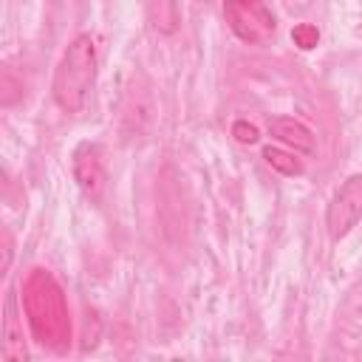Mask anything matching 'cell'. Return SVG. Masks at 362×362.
<instances>
[{"instance_id": "6da1fadb", "label": "cell", "mask_w": 362, "mask_h": 362, "mask_svg": "<svg viewBox=\"0 0 362 362\" xmlns=\"http://www.w3.org/2000/svg\"><path fill=\"white\" fill-rule=\"evenodd\" d=\"M23 305L31 334L40 345L51 351H65L71 345V314L65 294L51 272L34 269L23 283Z\"/></svg>"}, {"instance_id": "7a4b0ae2", "label": "cell", "mask_w": 362, "mask_h": 362, "mask_svg": "<svg viewBox=\"0 0 362 362\" xmlns=\"http://www.w3.org/2000/svg\"><path fill=\"white\" fill-rule=\"evenodd\" d=\"M93 82H96V42L90 34H79L65 48L54 71V82H51L54 102L65 113H79L93 90Z\"/></svg>"}, {"instance_id": "3957f363", "label": "cell", "mask_w": 362, "mask_h": 362, "mask_svg": "<svg viewBox=\"0 0 362 362\" xmlns=\"http://www.w3.org/2000/svg\"><path fill=\"white\" fill-rule=\"evenodd\" d=\"M223 14L235 37L249 45H260L272 40L277 23L266 0H223Z\"/></svg>"}, {"instance_id": "277c9868", "label": "cell", "mask_w": 362, "mask_h": 362, "mask_svg": "<svg viewBox=\"0 0 362 362\" xmlns=\"http://www.w3.org/2000/svg\"><path fill=\"white\" fill-rule=\"evenodd\" d=\"M359 218H362V173H354L351 178L342 181V187L334 192L325 209V226L331 240L345 238Z\"/></svg>"}, {"instance_id": "5b68a950", "label": "cell", "mask_w": 362, "mask_h": 362, "mask_svg": "<svg viewBox=\"0 0 362 362\" xmlns=\"http://www.w3.org/2000/svg\"><path fill=\"white\" fill-rule=\"evenodd\" d=\"M74 178L79 184V189L90 198V201H99L102 198V189H105V161H102V150L99 144H79L74 150Z\"/></svg>"}, {"instance_id": "8992f818", "label": "cell", "mask_w": 362, "mask_h": 362, "mask_svg": "<svg viewBox=\"0 0 362 362\" xmlns=\"http://www.w3.org/2000/svg\"><path fill=\"white\" fill-rule=\"evenodd\" d=\"M3 359L11 362H25L28 351H25V339H23V320H20V305H17V294L14 288L6 291V305H3V348H0Z\"/></svg>"}, {"instance_id": "52a82bcc", "label": "cell", "mask_w": 362, "mask_h": 362, "mask_svg": "<svg viewBox=\"0 0 362 362\" xmlns=\"http://www.w3.org/2000/svg\"><path fill=\"white\" fill-rule=\"evenodd\" d=\"M269 133H272L280 144L291 147L294 153L311 156V153L317 150V139H314V133H311L303 122H297V119H286V116L269 119Z\"/></svg>"}, {"instance_id": "ba28073f", "label": "cell", "mask_w": 362, "mask_h": 362, "mask_svg": "<svg viewBox=\"0 0 362 362\" xmlns=\"http://www.w3.org/2000/svg\"><path fill=\"white\" fill-rule=\"evenodd\" d=\"M153 119H156V105H153V99H150V93H130V105H127V113H124V122L136 130V133H141V130H147L150 124H153Z\"/></svg>"}, {"instance_id": "9c48e42d", "label": "cell", "mask_w": 362, "mask_h": 362, "mask_svg": "<svg viewBox=\"0 0 362 362\" xmlns=\"http://www.w3.org/2000/svg\"><path fill=\"white\" fill-rule=\"evenodd\" d=\"M263 158H266V164H269L272 170H277V173H283V175H300V173H303V161L294 158V153H286V150H280V147H266V150H263Z\"/></svg>"}, {"instance_id": "30bf717a", "label": "cell", "mask_w": 362, "mask_h": 362, "mask_svg": "<svg viewBox=\"0 0 362 362\" xmlns=\"http://www.w3.org/2000/svg\"><path fill=\"white\" fill-rule=\"evenodd\" d=\"M291 40H294V45H297V48L311 51V48L320 42V31H317L311 23H300V25H294V28H291Z\"/></svg>"}, {"instance_id": "8fae6325", "label": "cell", "mask_w": 362, "mask_h": 362, "mask_svg": "<svg viewBox=\"0 0 362 362\" xmlns=\"http://www.w3.org/2000/svg\"><path fill=\"white\" fill-rule=\"evenodd\" d=\"M0 82H3V93H0V102H3V105H11L17 96H23V85L11 76V71H8V68L3 71V79H0Z\"/></svg>"}, {"instance_id": "7c38bea8", "label": "cell", "mask_w": 362, "mask_h": 362, "mask_svg": "<svg viewBox=\"0 0 362 362\" xmlns=\"http://www.w3.org/2000/svg\"><path fill=\"white\" fill-rule=\"evenodd\" d=\"M232 136H235L240 144H255V141L260 139L257 127L249 124V122H235V124H232Z\"/></svg>"}, {"instance_id": "4fadbf2b", "label": "cell", "mask_w": 362, "mask_h": 362, "mask_svg": "<svg viewBox=\"0 0 362 362\" xmlns=\"http://www.w3.org/2000/svg\"><path fill=\"white\" fill-rule=\"evenodd\" d=\"M11 255H14V243H11L8 229H3V274H6L8 266H11Z\"/></svg>"}]
</instances>
